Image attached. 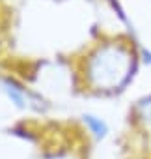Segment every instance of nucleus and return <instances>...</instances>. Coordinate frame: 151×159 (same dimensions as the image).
<instances>
[{
  "mask_svg": "<svg viewBox=\"0 0 151 159\" xmlns=\"http://www.w3.org/2000/svg\"><path fill=\"white\" fill-rule=\"evenodd\" d=\"M84 118H86V124L90 125V129H92L97 137H105V135H106L108 129H106V124H105L101 118H97V116H90V114L84 116Z\"/></svg>",
  "mask_w": 151,
  "mask_h": 159,
  "instance_id": "obj_3",
  "label": "nucleus"
},
{
  "mask_svg": "<svg viewBox=\"0 0 151 159\" xmlns=\"http://www.w3.org/2000/svg\"><path fill=\"white\" fill-rule=\"evenodd\" d=\"M132 71V54L121 45L103 47L90 62V75L105 90L123 86Z\"/></svg>",
  "mask_w": 151,
  "mask_h": 159,
  "instance_id": "obj_1",
  "label": "nucleus"
},
{
  "mask_svg": "<svg viewBox=\"0 0 151 159\" xmlns=\"http://www.w3.org/2000/svg\"><path fill=\"white\" fill-rule=\"evenodd\" d=\"M138 116H140V120L147 125V127H151V96H147V98H144L140 103H138Z\"/></svg>",
  "mask_w": 151,
  "mask_h": 159,
  "instance_id": "obj_2",
  "label": "nucleus"
},
{
  "mask_svg": "<svg viewBox=\"0 0 151 159\" xmlns=\"http://www.w3.org/2000/svg\"><path fill=\"white\" fill-rule=\"evenodd\" d=\"M142 54H144V62L151 66V51L149 49H142Z\"/></svg>",
  "mask_w": 151,
  "mask_h": 159,
  "instance_id": "obj_4",
  "label": "nucleus"
}]
</instances>
